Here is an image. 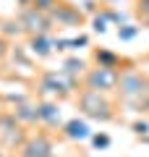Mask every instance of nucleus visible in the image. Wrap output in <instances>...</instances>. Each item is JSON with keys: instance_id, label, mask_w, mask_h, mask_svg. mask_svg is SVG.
Wrapping results in <instances>:
<instances>
[{"instance_id": "obj_1", "label": "nucleus", "mask_w": 149, "mask_h": 157, "mask_svg": "<svg viewBox=\"0 0 149 157\" xmlns=\"http://www.w3.org/2000/svg\"><path fill=\"white\" fill-rule=\"evenodd\" d=\"M81 110L86 113L89 118H97V121H110L113 118L110 102L102 97V92H94V89H89V92L81 94Z\"/></svg>"}, {"instance_id": "obj_2", "label": "nucleus", "mask_w": 149, "mask_h": 157, "mask_svg": "<svg viewBox=\"0 0 149 157\" xmlns=\"http://www.w3.org/2000/svg\"><path fill=\"white\" fill-rule=\"evenodd\" d=\"M86 84L94 92H110L120 84V73H118V68H102L99 66V68H92L86 73Z\"/></svg>"}, {"instance_id": "obj_3", "label": "nucleus", "mask_w": 149, "mask_h": 157, "mask_svg": "<svg viewBox=\"0 0 149 157\" xmlns=\"http://www.w3.org/2000/svg\"><path fill=\"white\" fill-rule=\"evenodd\" d=\"M147 86H149V81L141 73H126V76H120V94L128 97V100L141 97L144 92H147Z\"/></svg>"}, {"instance_id": "obj_4", "label": "nucleus", "mask_w": 149, "mask_h": 157, "mask_svg": "<svg viewBox=\"0 0 149 157\" xmlns=\"http://www.w3.org/2000/svg\"><path fill=\"white\" fill-rule=\"evenodd\" d=\"M21 157H52V147L44 136H34L24 144L21 149Z\"/></svg>"}, {"instance_id": "obj_5", "label": "nucleus", "mask_w": 149, "mask_h": 157, "mask_svg": "<svg viewBox=\"0 0 149 157\" xmlns=\"http://www.w3.org/2000/svg\"><path fill=\"white\" fill-rule=\"evenodd\" d=\"M66 136L68 139H86L89 136V126L84 123V121H71V123L66 126Z\"/></svg>"}, {"instance_id": "obj_6", "label": "nucleus", "mask_w": 149, "mask_h": 157, "mask_svg": "<svg viewBox=\"0 0 149 157\" xmlns=\"http://www.w3.org/2000/svg\"><path fill=\"white\" fill-rule=\"evenodd\" d=\"M37 118L47 121V123H58V121H60V110H58L55 105H39L37 107Z\"/></svg>"}, {"instance_id": "obj_7", "label": "nucleus", "mask_w": 149, "mask_h": 157, "mask_svg": "<svg viewBox=\"0 0 149 157\" xmlns=\"http://www.w3.org/2000/svg\"><path fill=\"white\" fill-rule=\"evenodd\" d=\"M24 24H29V29H37V32H44L47 29V21H44L42 16H37V11H32L26 18H24Z\"/></svg>"}, {"instance_id": "obj_8", "label": "nucleus", "mask_w": 149, "mask_h": 157, "mask_svg": "<svg viewBox=\"0 0 149 157\" xmlns=\"http://www.w3.org/2000/svg\"><path fill=\"white\" fill-rule=\"evenodd\" d=\"M44 89H50V92H66V84H63L55 73H50V76L44 78Z\"/></svg>"}, {"instance_id": "obj_9", "label": "nucleus", "mask_w": 149, "mask_h": 157, "mask_svg": "<svg viewBox=\"0 0 149 157\" xmlns=\"http://www.w3.org/2000/svg\"><path fill=\"white\" fill-rule=\"evenodd\" d=\"M94 144H97V147H107L110 139H107V136H94Z\"/></svg>"}, {"instance_id": "obj_10", "label": "nucleus", "mask_w": 149, "mask_h": 157, "mask_svg": "<svg viewBox=\"0 0 149 157\" xmlns=\"http://www.w3.org/2000/svg\"><path fill=\"white\" fill-rule=\"evenodd\" d=\"M52 6H55L52 0H37V8H42V11H44V8H52Z\"/></svg>"}, {"instance_id": "obj_11", "label": "nucleus", "mask_w": 149, "mask_h": 157, "mask_svg": "<svg viewBox=\"0 0 149 157\" xmlns=\"http://www.w3.org/2000/svg\"><path fill=\"white\" fill-rule=\"evenodd\" d=\"M3 52H6V42H3V39H0V55H3Z\"/></svg>"}]
</instances>
